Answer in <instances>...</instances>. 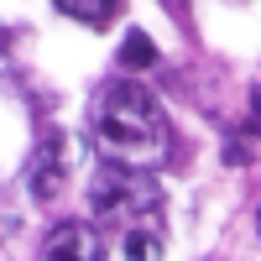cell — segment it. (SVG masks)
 Masks as SVG:
<instances>
[{
    "instance_id": "obj_1",
    "label": "cell",
    "mask_w": 261,
    "mask_h": 261,
    "mask_svg": "<svg viewBox=\"0 0 261 261\" xmlns=\"http://www.w3.org/2000/svg\"><path fill=\"white\" fill-rule=\"evenodd\" d=\"M94 136L110 151V162H157L167 151V115L157 94L136 79H115L99 94L94 110Z\"/></svg>"
},
{
    "instance_id": "obj_2",
    "label": "cell",
    "mask_w": 261,
    "mask_h": 261,
    "mask_svg": "<svg viewBox=\"0 0 261 261\" xmlns=\"http://www.w3.org/2000/svg\"><path fill=\"white\" fill-rule=\"evenodd\" d=\"M151 209L157 204V188H151L146 178H136V172H125V162H105L94 178H89V209L94 214H110V209Z\"/></svg>"
},
{
    "instance_id": "obj_3",
    "label": "cell",
    "mask_w": 261,
    "mask_h": 261,
    "mask_svg": "<svg viewBox=\"0 0 261 261\" xmlns=\"http://www.w3.org/2000/svg\"><path fill=\"white\" fill-rule=\"evenodd\" d=\"M42 261H105V241L94 225H79V220H63L47 230L42 241Z\"/></svg>"
},
{
    "instance_id": "obj_4",
    "label": "cell",
    "mask_w": 261,
    "mask_h": 261,
    "mask_svg": "<svg viewBox=\"0 0 261 261\" xmlns=\"http://www.w3.org/2000/svg\"><path fill=\"white\" fill-rule=\"evenodd\" d=\"M68 136H47V141H42V151H37V157H32V167H27V183H32V193H37V199H58V193H63V183H68Z\"/></svg>"
},
{
    "instance_id": "obj_5",
    "label": "cell",
    "mask_w": 261,
    "mask_h": 261,
    "mask_svg": "<svg viewBox=\"0 0 261 261\" xmlns=\"http://www.w3.org/2000/svg\"><path fill=\"white\" fill-rule=\"evenodd\" d=\"M151 63H157L151 37L146 32H125V42H120V68H151Z\"/></svg>"
},
{
    "instance_id": "obj_6",
    "label": "cell",
    "mask_w": 261,
    "mask_h": 261,
    "mask_svg": "<svg viewBox=\"0 0 261 261\" xmlns=\"http://www.w3.org/2000/svg\"><path fill=\"white\" fill-rule=\"evenodd\" d=\"M120 256H125V261H157V235H151V230L120 235Z\"/></svg>"
},
{
    "instance_id": "obj_7",
    "label": "cell",
    "mask_w": 261,
    "mask_h": 261,
    "mask_svg": "<svg viewBox=\"0 0 261 261\" xmlns=\"http://www.w3.org/2000/svg\"><path fill=\"white\" fill-rule=\"evenodd\" d=\"M58 11H68L79 21H110L115 16V0H58Z\"/></svg>"
},
{
    "instance_id": "obj_8",
    "label": "cell",
    "mask_w": 261,
    "mask_h": 261,
    "mask_svg": "<svg viewBox=\"0 0 261 261\" xmlns=\"http://www.w3.org/2000/svg\"><path fill=\"white\" fill-rule=\"evenodd\" d=\"M225 162H230V167L251 162V146H246V141H230V146H225Z\"/></svg>"
},
{
    "instance_id": "obj_9",
    "label": "cell",
    "mask_w": 261,
    "mask_h": 261,
    "mask_svg": "<svg viewBox=\"0 0 261 261\" xmlns=\"http://www.w3.org/2000/svg\"><path fill=\"white\" fill-rule=\"evenodd\" d=\"M251 105H256V125H261V89H251Z\"/></svg>"
},
{
    "instance_id": "obj_10",
    "label": "cell",
    "mask_w": 261,
    "mask_h": 261,
    "mask_svg": "<svg viewBox=\"0 0 261 261\" xmlns=\"http://www.w3.org/2000/svg\"><path fill=\"white\" fill-rule=\"evenodd\" d=\"M256 235H261V209H256Z\"/></svg>"
}]
</instances>
